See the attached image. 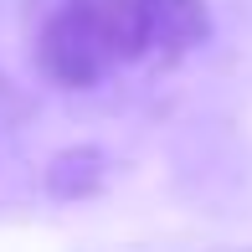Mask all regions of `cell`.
<instances>
[{
    "label": "cell",
    "instance_id": "6da1fadb",
    "mask_svg": "<svg viewBox=\"0 0 252 252\" xmlns=\"http://www.w3.org/2000/svg\"><path fill=\"white\" fill-rule=\"evenodd\" d=\"M206 31V0H62L36 36V62L62 88H98L124 67L186 57Z\"/></svg>",
    "mask_w": 252,
    "mask_h": 252
}]
</instances>
